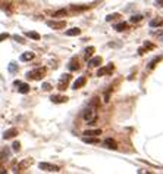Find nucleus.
I'll list each match as a JSON object with an SVG mask.
<instances>
[{"label": "nucleus", "mask_w": 163, "mask_h": 174, "mask_svg": "<svg viewBox=\"0 0 163 174\" xmlns=\"http://www.w3.org/2000/svg\"><path fill=\"white\" fill-rule=\"evenodd\" d=\"M99 102H100L99 98H93V100L90 102V105L85 108L84 114H82L84 121H85L87 124H90V126H94V124H96V121H97V117H99V114H97Z\"/></svg>", "instance_id": "nucleus-1"}, {"label": "nucleus", "mask_w": 163, "mask_h": 174, "mask_svg": "<svg viewBox=\"0 0 163 174\" xmlns=\"http://www.w3.org/2000/svg\"><path fill=\"white\" fill-rule=\"evenodd\" d=\"M44 72H46V68H37V69H32V71H28L27 72V78L28 80H34V81H38L44 77Z\"/></svg>", "instance_id": "nucleus-2"}, {"label": "nucleus", "mask_w": 163, "mask_h": 174, "mask_svg": "<svg viewBox=\"0 0 163 174\" xmlns=\"http://www.w3.org/2000/svg\"><path fill=\"white\" fill-rule=\"evenodd\" d=\"M113 69H115V66H113L112 64H109V65H106V66H101V68H99V71H97V77L112 75V72H113Z\"/></svg>", "instance_id": "nucleus-3"}, {"label": "nucleus", "mask_w": 163, "mask_h": 174, "mask_svg": "<svg viewBox=\"0 0 163 174\" xmlns=\"http://www.w3.org/2000/svg\"><path fill=\"white\" fill-rule=\"evenodd\" d=\"M40 170H44V171H49V173H56L59 171L60 168L57 167V165H53V164H49V162H40L38 164Z\"/></svg>", "instance_id": "nucleus-4"}, {"label": "nucleus", "mask_w": 163, "mask_h": 174, "mask_svg": "<svg viewBox=\"0 0 163 174\" xmlns=\"http://www.w3.org/2000/svg\"><path fill=\"white\" fill-rule=\"evenodd\" d=\"M47 27L53 28V30H62V28L66 27V22L65 21H55V19H51V21H47Z\"/></svg>", "instance_id": "nucleus-5"}, {"label": "nucleus", "mask_w": 163, "mask_h": 174, "mask_svg": "<svg viewBox=\"0 0 163 174\" xmlns=\"http://www.w3.org/2000/svg\"><path fill=\"white\" fill-rule=\"evenodd\" d=\"M69 80H71V75H69V74H63L62 78H60V81H59V84H57V89H59V90H65L66 87H68V83H69Z\"/></svg>", "instance_id": "nucleus-6"}, {"label": "nucleus", "mask_w": 163, "mask_h": 174, "mask_svg": "<svg viewBox=\"0 0 163 174\" xmlns=\"http://www.w3.org/2000/svg\"><path fill=\"white\" fill-rule=\"evenodd\" d=\"M103 145H105V147H107V149H118V143H116L115 139H112V137L105 139Z\"/></svg>", "instance_id": "nucleus-7"}, {"label": "nucleus", "mask_w": 163, "mask_h": 174, "mask_svg": "<svg viewBox=\"0 0 163 174\" xmlns=\"http://www.w3.org/2000/svg\"><path fill=\"white\" fill-rule=\"evenodd\" d=\"M85 83H87V78H85V77H80V78H76V80L74 81L72 89L78 90V89H81V87H84V86H85Z\"/></svg>", "instance_id": "nucleus-8"}, {"label": "nucleus", "mask_w": 163, "mask_h": 174, "mask_svg": "<svg viewBox=\"0 0 163 174\" xmlns=\"http://www.w3.org/2000/svg\"><path fill=\"white\" fill-rule=\"evenodd\" d=\"M82 142L84 143H90V145H99L100 143V139H97L96 136H84L82 137Z\"/></svg>", "instance_id": "nucleus-9"}, {"label": "nucleus", "mask_w": 163, "mask_h": 174, "mask_svg": "<svg viewBox=\"0 0 163 174\" xmlns=\"http://www.w3.org/2000/svg\"><path fill=\"white\" fill-rule=\"evenodd\" d=\"M16 134H18V130H16V128H9V130H6V131L3 133V139H5V140H7V139L15 137Z\"/></svg>", "instance_id": "nucleus-10"}, {"label": "nucleus", "mask_w": 163, "mask_h": 174, "mask_svg": "<svg viewBox=\"0 0 163 174\" xmlns=\"http://www.w3.org/2000/svg\"><path fill=\"white\" fill-rule=\"evenodd\" d=\"M101 60H103L101 56H94V58L88 59V65H90V66H100Z\"/></svg>", "instance_id": "nucleus-11"}, {"label": "nucleus", "mask_w": 163, "mask_h": 174, "mask_svg": "<svg viewBox=\"0 0 163 174\" xmlns=\"http://www.w3.org/2000/svg\"><path fill=\"white\" fill-rule=\"evenodd\" d=\"M34 56H35V55H34L32 52H25V53L21 55V60H22V62H27V60H32Z\"/></svg>", "instance_id": "nucleus-12"}, {"label": "nucleus", "mask_w": 163, "mask_h": 174, "mask_svg": "<svg viewBox=\"0 0 163 174\" xmlns=\"http://www.w3.org/2000/svg\"><path fill=\"white\" fill-rule=\"evenodd\" d=\"M18 92H19L21 94H27V93L30 92V86H28L27 83H21V84L18 86Z\"/></svg>", "instance_id": "nucleus-13"}, {"label": "nucleus", "mask_w": 163, "mask_h": 174, "mask_svg": "<svg viewBox=\"0 0 163 174\" xmlns=\"http://www.w3.org/2000/svg\"><path fill=\"white\" fill-rule=\"evenodd\" d=\"M84 136H99L101 134V130L100 128H93V130H85V131L82 133Z\"/></svg>", "instance_id": "nucleus-14"}, {"label": "nucleus", "mask_w": 163, "mask_h": 174, "mask_svg": "<svg viewBox=\"0 0 163 174\" xmlns=\"http://www.w3.org/2000/svg\"><path fill=\"white\" fill-rule=\"evenodd\" d=\"M68 68H69V71H78L80 69V64H78V60L76 59H72L69 65H68Z\"/></svg>", "instance_id": "nucleus-15"}, {"label": "nucleus", "mask_w": 163, "mask_h": 174, "mask_svg": "<svg viewBox=\"0 0 163 174\" xmlns=\"http://www.w3.org/2000/svg\"><path fill=\"white\" fill-rule=\"evenodd\" d=\"M150 27H163V19L162 18H154L150 21Z\"/></svg>", "instance_id": "nucleus-16"}, {"label": "nucleus", "mask_w": 163, "mask_h": 174, "mask_svg": "<svg viewBox=\"0 0 163 174\" xmlns=\"http://www.w3.org/2000/svg\"><path fill=\"white\" fill-rule=\"evenodd\" d=\"M50 99H51V102H53V103H65L68 100L66 96H51Z\"/></svg>", "instance_id": "nucleus-17"}, {"label": "nucleus", "mask_w": 163, "mask_h": 174, "mask_svg": "<svg viewBox=\"0 0 163 174\" xmlns=\"http://www.w3.org/2000/svg\"><path fill=\"white\" fill-rule=\"evenodd\" d=\"M66 36H80V34H81V30L80 28H71V30H66Z\"/></svg>", "instance_id": "nucleus-18"}, {"label": "nucleus", "mask_w": 163, "mask_h": 174, "mask_svg": "<svg viewBox=\"0 0 163 174\" xmlns=\"http://www.w3.org/2000/svg\"><path fill=\"white\" fill-rule=\"evenodd\" d=\"M25 36H27L28 39H32V40H40V34L35 33V31H27Z\"/></svg>", "instance_id": "nucleus-19"}, {"label": "nucleus", "mask_w": 163, "mask_h": 174, "mask_svg": "<svg viewBox=\"0 0 163 174\" xmlns=\"http://www.w3.org/2000/svg\"><path fill=\"white\" fill-rule=\"evenodd\" d=\"M115 30L119 31V33H121V31H125V30H128V24H126V22H119V24L115 25Z\"/></svg>", "instance_id": "nucleus-20"}, {"label": "nucleus", "mask_w": 163, "mask_h": 174, "mask_svg": "<svg viewBox=\"0 0 163 174\" xmlns=\"http://www.w3.org/2000/svg\"><path fill=\"white\" fill-rule=\"evenodd\" d=\"M94 50H96V49H94L93 46H90V47H87V49H85V59H91V56H93V53H94Z\"/></svg>", "instance_id": "nucleus-21"}, {"label": "nucleus", "mask_w": 163, "mask_h": 174, "mask_svg": "<svg viewBox=\"0 0 163 174\" xmlns=\"http://www.w3.org/2000/svg\"><path fill=\"white\" fill-rule=\"evenodd\" d=\"M159 60H162V58H160V56H157V58H154V59L151 60V62H150V65H149L147 68H149V69H153L154 66H156V64L159 62Z\"/></svg>", "instance_id": "nucleus-22"}, {"label": "nucleus", "mask_w": 163, "mask_h": 174, "mask_svg": "<svg viewBox=\"0 0 163 174\" xmlns=\"http://www.w3.org/2000/svg\"><path fill=\"white\" fill-rule=\"evenodd\" d=\"M141 19H143V15H134V16H131L129 21H131L132 24H135V22H140Z\"/></svg>", "instance_id": "nucleus-23"}, {"label": "nucleus", "mask_w": 163, "mask_h": 174, "mask_svg": "<svg viewBox=\"0 0 163 174\" xmlns=\"http://www.w3.org/2000/svg\"><path fill=\"white\" fill-rule=\"evenodd\" d=\"M119 16H121L119 13H110V15H107V16H106V21H113V19H118Z\"/></svg>", "instance_id": "nucleus-24"}, {"label": "nucleus", "mask_w": 163, "mask_h": 174, "mask_svg": "<svg viewBox=\"0 0 163 174\" xmlns=\"http://www.w3.org/2000/svg\"><path fill=\"white\" fill-rule=\"evenodd\" d=\"M71 9L72 11H85V9H88V6H75V5H72Z\"/></svg>", "instance_id": "nucleus-25"}, {"label": "nucleus", "mask_w": 163, "mask_h": 174, "mask_svg": "<svg viewBox=\"0 0 163 174\" xmlns=\"http://www.w3.org/2000/svg\"><path fill=\"white\" fill-rule=\"evenodd\" d=\"M68 12H66V9H60V11H56L55 13H53V16H65Z\"/></svg>", "instance_id": "nucleus-26"}, {"label": "nucleus", "mask_w": 163, "mask_h": 174, "mask_svg": "<svg viewBox=\"0 0 163 174\" xmlns=\"http://www.w3.org/2000/svg\"><path fill=\"white\" fill-rule=\"evenodd\" d=\"M12 147H13V151H15V152H18V151L21 149V143H19V142H13Z\"/></svg>", "instance_id": "nucleus-27"}, {"label": "nucleus", "mask_w": 163, "mask_h": 174, "mask_svg": "<svg viewBox=\"0 0 163 174\" xmlns=\"http://www.w3.org/2000/svg\"><path fill=\"white\" fill-rule=\"evenodd\" d=\"M144 46H145V49H154V44H153V43H150V41H145Z\"/></svg>", "instance_id": "nucleus-28"}, {"label": "nucleus", "mask_w": 163, "mask_h": 174, "mask_svg": "<svg viewBox=\"0 0 163 174\" xmlns=\"http://www.w3.org/2000/svg\"><path fill=\"white\" fill-rule=\"evenodd\" d=\"M13 39H15L16 41H19V43H25V40H24L22 37H19V36H13Z\"/></svg>", "instance_id": "nucleus-29"}, {"label": "nucleus", "mask_w": 163, "mask_h": 174, "mask_svg": "<svg viewBox=\"0 0 163 174\" xmlns=\"http://www.w3.org/2000/svg\"><path fill=\"white\" fill-rule=\"evenodd\" d=\"M7 37H9V34H7V33H6V34L3 33V34H2V36H0V39H2V41H3L5 39H7Z\"/></svg>", "instance_id": "nucleus-30"}, {"label": "nucleus", "mask_w": 163, "mask_h": 174, "mask_svg": "<svg viewBox=\"0 0 163 174\" xmlns=\"http://www.w3.org/2000/svg\"><path fill=\"white\" fill-rule=\"evenodd\" d=\"M43 89H44V90H50L51 87H50V84H47V83H46V84H43Z\"/></svg>", "instance_id": "nucleus-31"}, {"label": "nucleus", "mask_w": 163, "mask_h": 174, "mask_svg": "<svg viewBox=\"0 0 163 174\" xmlns=\"http://www.w3.org/2000/svg\"><path fill=\"white\" fill-rule=\"evenodd\" d=\"M9 69H11V71H15V69H16V66H15V64H13V62L9 65Z\"/></svg>", "instance_id": "nucleus-32"}, {"label": "nucleus", "mask_w": 163, "mask_h": 174, "mask_svg": "<svg viewBox=\"0 0 163 174\" xmlns=\"http://www.w3.org/2000/svg\"><path fill=\"white\" fill-rule=\"evenodd\" d=\"M156 3H157V6H160V7H163V0H157V2H156Z\"/></svg>", "instance_id": "nucleus-33"}]
</instances>
